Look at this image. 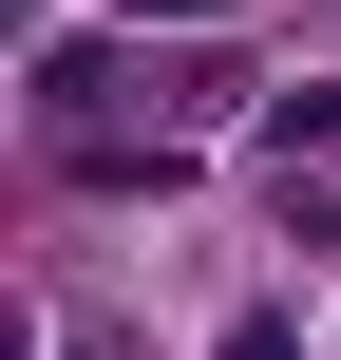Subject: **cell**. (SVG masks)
I'll list each match as a JSON object with an SVG mask.
<instances>
[{"mask_svg": "<svg viewBox=\"0 0 341 360\" xmlns=\"http://www.w3.org/2000/svg\"><path fill=\"white\" fill-rule=\"evenodd\" d=\"M133 19H228V0H133Z\"/></svg>", "mask_w": 341, "mask_h": 360, "instance_id": "1", "label": "cell"}]
</instances>
